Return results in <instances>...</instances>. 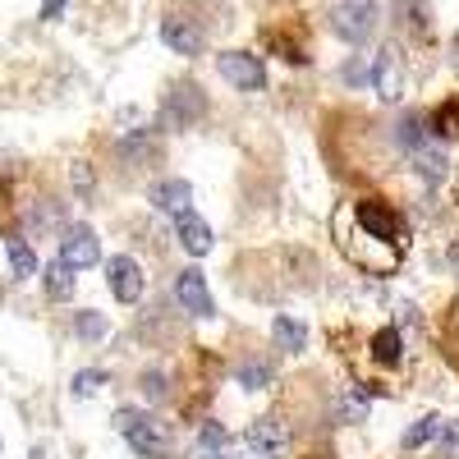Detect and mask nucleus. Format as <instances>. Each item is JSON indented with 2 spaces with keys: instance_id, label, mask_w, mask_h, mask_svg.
I'll list each match as a JSON object with an SVG mask.
<instances>
[{
  "instance_id": "nucleus-1",
  "label": "nucleus",
  "mask_w": 459,
  "mask_h": 459,
  "mask_svg": "<svg viewBox=\"0 0 459 459\" xmlns=\"http://www.w3.org/2000/svg\"><path fill=\"white\" fill-rule=\"evenodd\" d=\"M331 230H335L340 253L368 276H391L395 266L404 262L409 244H413L409 221L386 198H350V203H340Z\"/></svg>"
},
{
  "instance_id": "nucleus-2",
  "label": "nucleus",
  "mask_w": 459,
  "mask_h": 459,
  "mask_svg": "<svg viewBox=\"0 0 459 459\" xmlns=\"http://www.w3.org/2000/svg\"><path fill=\"white\" fill-rule=\"evenodd\" d=\"M115 432L138 459H170L175 455V428L152 409H120L115 413Z\"/></svg>"
},
{
  "instance_id": "nucleus-3",
  "label": "nucleus",
  "mask_w": 459,
  "mask_h": 459,
  "mask_svg": "<svg viewBox=\"0 0 459 459\" xmlns=\"http://www.w3.org/2000/svg\"><path fill=\"white\" fill-rule=\"evenodd\" d=\"M381 28V10L377 0H335L331 5V32L340 37L344 47H368L372 32Z\"/></svg>"
},
{
  "instance_id": "nucleus-4",
  "label": "nucleus",
  "mask_w": 459,
  "mask_h": 459,
  "mask_svg": "<svg viewBox=\"0 0 459 459\" xmlns=\"http://www.w3.org/2000/svg\"><path fill=\"white\" fill-rule=\"evenodd\" d=\"M207 115V92L198 83H170L166 97H161V129H194L198 120Z\"/></svg>"
},
{
  "instance_id": "nucleus-5",
  "label": "nucleus",
  "mask_w": 459,
  "mask_h": 459,
  "mask_svg": "<svg viewBox=\"0 0 459 459\" xmlns=\"http://www.w3.org/2000/svg\"><path fill=\"white\" fill-rule=\"evenodd\" d=\"M244 446L257 459H290V450L299 446V437H294V428L285 423L281 413H266V418H253V423H248Z\"/></svg>"
},
{
  "instance_id": "nucleus-6",
  "label": "nucleus",
  "mask_w": 459,
  "mask_h": 459,
  "mask_svg": "<svg viewBox=\"0 0 459 459\" xmlns=\"http://www.w3.org/2000/svg\"><path fill=\"white\" fill-rule=\"evenodd\" d=\"M216 74L235 92H262L266 88V65L253 51H221L216 56Z\"/></svg>"
},
{
  "instance_id": "nucleus-7",
  "label": "nucleus",
  "mask_w": 459,
  "mask_h": 459,
  "mask_svg": "<svg viewBox=\"0 0 459 459\" xmlns=\"http://www.w3.org/2000/svg\"><path fill=\"white\" fill-rule=\"evenodd\" d=\"M161 42L175 51V56H203L207 51V28L194 19V14H184V10H170L166 19H161Z\"/></svg>"
},
{
  "instance_id": "nucleus-8",
  "label": "nucleus",
  "mask_w": 459,
  "mask_h": 459,
  "mask_svg": "<svg viewBox=\"0 0 459 459\" xmlns=\"http://www.w3.org/2000/svg\"><path fill=\"white\" fill-rule=\"evenodd\" d=\"M106 281H110V294L120 299V303H134L143 299V290H147V276H143V262L138 257H129V253H120V257H110L106 262Z\"/></svg>"
},
{
  "instance_id": "nucleus-9",
  "label": "nucleus",
  "mask_w": 459,
  "mask_h": 459,
  "mask_svg": "<svg viewBox=\"0 0 459 459\" xmlns=\"http://www.w3.org/2000/svg\"><path fill=\"white\" fill-rule=\"evenodd\" d=\"M175 299H179V308L188 317H212L216 313V299L207 290V276L198 272V266H184V272H175Z\"/></svg>"
},
{
  "instance_id": "nucleus-10",
  "label": "nucleus",
  "mask_w": 459,
  "mask_h": 459,
  "mask_svg": "<svg viewBox=\"0 0 459 459\" xmlns=\"http://www.w3.org/2000/svg\"><path fill=\"white\" fill-rule=\"evenodd\" d=\"M97 257H101L97 230H88V225H69L65 235H60V262H65V266L83 272V266H97Z\"/></svg>"
},
{
  "instance_id": "nucleus-11",
  "label": "nucleus",
  "mask_w": 459,
  "mask_h": 459,
  "mask_svg": "<svg viewBox=\"0 0 459 459\" xmlns=\"http://www.w3.org/2000/svg\"><path fill=\"white\" fill-rule=\"evenodd\" d=\"M147 203L157 207V212H166V216H179V212H188V203H194V184L179 179V175L157 179V184L147 188Z\"/></svg>"
},
{
  "instance_id": "nucleus-12",
  "label": "nucleus",
  "mask_w": 459,
  "mask_h": 459,
  "mask_svg": "<svg viewBox=\"0 0 459 459\" xmlns=\"http://www.w3.org/2000/svg\"><path fill=\"white\" fill-rule=\"evenodd\" d=\"M23 230L28 235H65V203H56V198H37V203H28L23 207Z\"/></svg>"
},
{
  "instance_id": "nucleus-13",
  "label": "nucleus",
  "mask_w": 459,
  "mask_h": 459,
  "mask_svg": "<svg viewBox=\"0 0 459 459\" xmlns=\"http://www.w3.org/2000/svg\"><path fill=\"white\" fill-rule=\"evenodd\" d=\"M175 239H179V248L188 257H207L212 253V225L203 216H194V212H179L175 216Z\"/></svg>"
},
{
  "instance_id": "nucleus-14",
  "label": "nucleus",
  "mask_w": 459,
  "mask_h": 459,
  "mask_svg": "<svg viewBox=\"0 0 459 459\" xmlns=\"http://www.w3.org/2000/svg\"><path fill=\"white\" fill-rule=\"evenodd\" d=\"M115 152H120L125 166H152V161H157V152H161V134L157 129H129Z\"/></svg>"
},
{
  "instance_id": "nucleus-15",
  "label": "nucleus",
  "mask_w": 459,
  "mask_h": 459,
  "mask_svg": "<svg viewBox=\"0 0 459 459\" xmlns=\"http://www.w3.org/2000/svg\"><path fill=\"white\" fill-rule=\"evenodd\" d=\"M391 19L404 37H432V10L423 0H391Z\"/></svg>"
},
{
  "instance_id": "nucleus-16",
  "label": "nucleus",
  "mask_w": 459,
  "mask_h": 459,
  "mask_svg": "<svg viewBox=\"0 0 459 459\" xmlns=\"http://www.w3.org/2000/svg\"><path fill=\"white\" fill-rule=\"evenodd\" d=\"M409 161H413V170L423 175L428 184H441V179H446V166H450L446 143H437V138H428L423 147H413V152H409Z\"/></svg>"
},
{
  "instance_id": "nucleus-17",
  "label": "nucleus",
  "mask_w": 459,
  "mask_h": 459,
  "mask_svg": "<svg viewBox=\"0 0 459 459\" xmlns=\"http://www.w3.org/2000/svg\"><path fill=\"white\" fill-rule=\"evenodd\" d=\"M372 88L381 92V101H395L400 97V88H404V79H400V51H381L377 56V65H372Z\"/></svg>"
},
{
  "instance_id": "nucleus-18",
  "label": "nucleus",
  "mask_w": 459,
  "mask_h": 459,
  "mask_svg": "<svg viewBox=\"0 0 459 459\" xmlns=\"http://www.w3.org/2000/svg\"><path fill=\"white\" fill-rule=\"evenodd\" d=\"M372 363H381V368H400L404 363V335L395 326H381L372 335Z\"/></svg>"
},
{
  "instance_id": "nucleus-19",
  "label": "nucleus",
  "mask_w": 459,
  "mask_h": 459,
  "mask_svg": "<svg viewBox=\"0 0 459 459\" xmlns=\"http://www.w3.org/2000/svg\"><path fill=\"white\" fill-rule=\"evenodd\" d=\"M423 125H428V115H423V110H404V115H400V125H395V147L404 152V157H409L413 147H423V143L432 138Z\"/></svg>"
},
{
  "instance_id": "nucleus-20",
  "label": "nucleus",
  "mask_w": 459,
  "mask_h": 459,
  "mask_svg": "<svg viewBox=\"0 0 459 459\" xmlns=\"http://www.w3.org/2000/svg\"><path fill=\"white\" fill-rule=\"evenodd\" d=\"M272 340L281 344L285 354H303V350H308V326L294 322V317H285V313H276V322H272Z\"/></svg>"
},
{
  "instance_id": "nucleus-21",
  "label": "nucleus",
  "mask_w": 459,
  "mask_h": 459,
  "mask_svg": "<svg viewBox=\"0 0 459 459\" xmlns=\"http://www.w3.org/2000/svg\"><path fill=\"white\" fill-rule=\"evenodd\" d=\"M235 381L244 391H266L276 381V363L272 359H244L239 368H235Z\"/></svg>"
},
{
  "instance_id": "nucleus-22",
  "label": "nucleus",
  "mask_w": 459,
  "mask_h": 459,
  "mask_svg": "<svg viewBox=\"0 0 459 459\" xmlns=\"http://www.w3.org/2000/svg\"><path fill=\"white\" fill-rule=\"evenodd\" d=\"M428 129H432V138H437V143H450V138H459V97L441 101V106L428 115Z\"/></svg>"
},
{
  "instance_id": "nucleus-23",
  "label": "nucleus",
  "mask_w": 459,
  "mask_h": 459,
  "mask_svg": "<svg viewBox=\"0 0 459 459\" xmlns=\"http://www.w3.org/2000/svg\"><path fill=\"white\" fill-rule=\"evenodd\" d=\"M5 253H10V272H14V281L37 276V253H32V244H28L23 235H10V239H5Z\"/></svg>"
},
{
  "instance_id": "nucleus-24",
  "label": "nucleus",
  "mask_w": 459,
  "mask_h": 459,
  "mask_svg": "<svg viewBox=\"0 0 459 459\" xmlns=\"http://www.w3.org/2000/svg\"><path fill=\"white\" fill-rule=\"evenodd\" d=\"M225 446H230V432L221 423H203L194 441V459H225Z\"/></svg>"
},
{
  "instance_id": "nucleus-25",
  "label": "nucleus",
  "mask_w": 459,
  "mask_h": 459,
  "mask_svg": "<svg viewBox=\"0 0 459 459\" xmlns=\"http://www.w3.org/2000/svg\"><path fill=\"white\" fill-rule=\"evenodd\" d=\"M138 391H143L147 404H166L170 391H175V386H170V372H166V368H147V372L138 377Z\"/></svg>"
},
{
  "instance_id": "nucleus-26",
  "label": "nucleus",
  "mask_w": 459,
  "mask_h": 459,
  "mask_svg": "<svg viewBox=\"0 0 459 459\" xmlns=\"http://www.w3.org/2000/svg\"><path fill=\"white\" fill-rule=\"evenodd\" d=\"M437 437H441V418H437V413H428V418H418L413 428H404L400 446H404V450H423V446H432Z\"/></svg>"
},
{
  "instance_id": "nucleus-27",
  "label": "nucleus",
  "mask_w": 459,
  "mask_h": 459,
  "mask_svg": "<svg viewBox=\"0 0 459 459\" xmlns=\"http://www.w3.org/2000/svg\"><path fill=\"white\" fill-rule=\"evenodd\" d=\"M47 299H56V303L74 299V266H65L60 257L47 266Z\"/></svg>"
},
{
  "instance_id": "nucleus-28",
  "label": "nucleus",
  "mask_w": 459,
  "mask_h": 459,
  "mask_svg": "<svg viewBox=\"0 0 459 459\" xmlns=\"http://www.w3.org/2000/svg\"><path fill=\"white\" fill-rule=\"evenodd\" d=\"M106 331H110V322L101 317V313H79V317H74V335H79V340H88V344H97V340H106Z\"/></svg>"
},
{
  "instance_id": "nucleus-29",
  "label": "nucleus",
  "mask_w": 459,
  "mask_h": 459,
  "mask_svg": "<svg viewBox=\"0 0 459 459\" xmlns=\"http://www.w3.org/2000/svg\"><path fill=\"white\" fill-rule=\"evenodd\" d=\"M335 418H340V423H368V395L363 391H344Z\"/></svg>"
},
{
  "instance_id": "nucleus-30",
  "label": "nucleus",
  "mask_w": 459,
  "mask_h": 459,
  "mask_svg": "<svg viewBox=\"0 0 459 459\" xmlns=\"http://www.w3.org/2000/svg\"><path fill=\"white\" fill-rule=\"evenodd\" d=\"M69 179H74V194H79L83 203L97 198V179H92V166H88V161H74V166H69Z\"/></svg>"
},
{
  "instance_id": "nucleus-31",
  "label": "nucleus",
  "mask_w": 459,
  "mask_h": 459,
  "mask_svg": "<svg viewBox=\"0 0 459 459\" xmlns=\"http://www.w3.org/2000/svg\"><path fill=\"white\" fill-rule=\"evenodd\" d=\"M101 386H106V372L101 368H83L79 377H74V395H79V400H92Z\"/></svg>"
},
{
  "instance_id": "nucleus-32",
  "label": "nucleus",
  "mask_w": 459,
  "mask_h": 459,
  "mask_svg": "<svg viewBox=\"0 0 459 459\" xmlns=\"http://www.w3.org/2000/svg\"><path fill=\"white\" fill-rule=\"evenodd\" d=\"M441 455L446 459H459V423H441Z\"/></svg>"
},
{
  "instance_id": "nucleus-33",
  "label": "nucleus",
  "mask_w": 459,
  "mask_h": 459,
  "mask_svg": "<svg viewBox=\"0 0 459 459\" xmlns=\"http://www.w3.org/2000/svg\"><path fill=\"white\" fill-rule=\"evenodd\" d=\"M340 79H344V83H350V88H359V83H368V79H372V69H368L363 60H350V65H344V69H340Z\"/></svg>"
},
{
  "instance_id": "nucleus-34",
  "label": "nucleus",
  "mask_w": 459,
  "mask_h": 459,
  "mask_svg": "<svg viewBox=\"0 0 459 459\" xmlns=\"http://www.w3.org/2000/svg\"><path fill=\"white\" fill-rule=\"evenodd\" d=\"M69 5V0H42V19L51 23V19H60V10Z\"/></svg>"
},
{
  "instance_id": "nucleus-35",
  "label": "nucleus",
  "mask_w": 459,
  "mask_h": 459,
  "mask_svg": "<svg viewBox=\"0 0 459 459\" xmlns=\"http://www.w3.org/2000/svg\"><path fill=\"white\" fill-rule=\"evenodd\" d=\"M0 303H5V290H0Z\"/></svg>"
}]
</instances>
